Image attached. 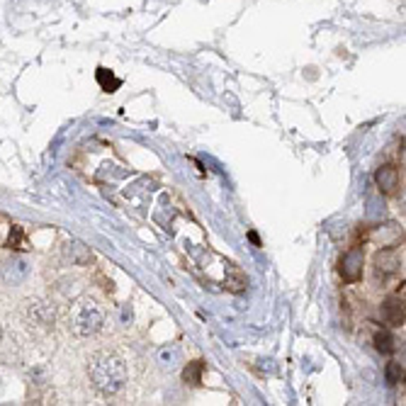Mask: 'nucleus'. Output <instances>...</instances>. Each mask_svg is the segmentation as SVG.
<instances>
[{
	"mask_svg": "<svg viewBox=\"0 0 406 406\" xmlns=\"http://www.w3.org/2000/svg\"><path fill=\"white\" fill-rule=\"evenodd\" d=\"M88 377L90 385L98 394L112 396L127 382V365L119 355L114 353H98V355L90 358L88 362Z\"/></svg>",
	"mask_w": 406,
	"mask_h": 406,
	"instance_id": "1",
	"label": "nucleus"
},
{
	"mask_svg": "<svg viewBox=\"0 0 406 406\" xmlns=\"http://www.w3.org/2000/svg\"><path fill=\"white\" fill-rule=\"evenodd\" d=\"M71 328H73L76 336L80 338H90L105 326V312L95 299L83 297L73 304L71 309Z\"/></svg>",
	"mask_w": 406,
	"mask_h": 406,
	"instance_id": "2",
	"label": "nucleus"
},
{
	"mask_svg": "<svg viewBox=\"0 0 406 406\" xmlns=\"http://www.w3.org/2000/svg\"><path fill=\"white\" fill-rule=\"evenodd\" d=\"M362 265H365V251H362V246H353L351 251L343 253L341 263H338V273H341L343 283H348V285L360 283Z\"/></svg>",
	"mask_w": 406,
	"mask_h": 406,
	"instance_id": "3",
	"label": "nucleus"
},
{
	"mask_svg": "<svg viewBox=\"0 0 406 406\" xmlns=\"http://www.w3.org/2000/svg\"><path fill=\"white\" fill-rule=\"evenodd\" d=\"M372 265H375V278L382 280V283H387L391 275L399 273L401 258H399V253L394 251V246H387V248H382V251L375 253Z\"/></svg>",
	"mask_w": 406,
	"mask_h": 406,
	"instance_id": "4",
	"label": "nucleus"
},
{
	"mask_svg": "<svg viewBox=\"0 0 406 406\" xmlns=\"http://www.w3.org/2000/svg\"><path fill=\"white\" fill-rule=\"evenodd\" d=\"M25 314L32 324L37 326H54L56 321V312L49 302H42V299H30L25 307Z\"/></svg>",
	"mask_w": 406,
	"mask_h": 406,
	"instance_id": "5",
	"label": "nucleus"
},
{
	"mask_svg": "<svg viewBox=\"0 0 406 406\" xmlns=\"http://www.w3.org/2000/svg\"><path fill=\"white\" fill-rule=\"evenodd\" d=\"M0 275H3V283L6 285L17 288V285L25 283L27 275H30V265H27V261H22V258H10V261L3 263Z\"/></svg>",
	"mask_w": 406,
	"mask_h": 406,
	"instance_id": "6",
	"label": "nucleus"
},
{
	"mask_svg": "<svg viewBox=\"0 0 406 406\" xmlns=\"http://www.w3.org/2000/svg\"><path fill=\"white\" fill-rule=\"evenodd\" d=\"M375 183L382 195H396L399 193V183H401L399 168H396V166H382V168H377Z\"/></svg>",
	"mask_w": 406,
	"mask_h": 406,
	"instance_id": "7",
	"label": "nucleus"
},
{
	"mask_svg": "<svg viewBox=\"0 0 406 406\" xmlns=\"http://www.w3.org/2000/svg\"><path fill=\"white\" fill-rule=\"evenodd\" d=\"M382 319H385V324H389V326L399 328L404 326V299L401 297H387L385 302H382Z\"/></svg>",
	"mask_w": 406,
	"mask_h": 406,
	"instance_id": "8",
	"label": "nucleus"
},
{
	"mask_svg": "<svg viewBox=\"0 0 406 406\" xmlns=\"http://www.w3.org/2000/svg\"><path fill=\"white\" fill-rule=\"evenodd\" d=\"M401 236L404 233L399 231V227L396 224H385V227H377L375 231L370 233V238L377 243V246H382V248H387V246H396V243L401 241Z\"/></svg>",
	"mask_w": 406,
	"mask_h": 406,
	"instance_id": "9",
	"label": "nucleus"
},
{
	"mask_svg": "<svg viewBox=\"0 0 406 406\" xmlns=\"http://www.w3.org/2000/svg\"><path fill=\"white\" fill-rule=\"evenodd\" d=\"M66 256H69L71 263H76V265H88V263L93 261V253H90L88 246H83L80 241L66 243Z\"/></svg>",
	"mask_w": 406,
	"mask_h": 406,
	"instance_id": "10",
	"label": "nucleus"
},
{
	"mask_svg": "<svg viewBox=\"0 0 406 406\" xmlns=\"http://www.w3.org/2000/svg\"><path fill=\"white\" fill-rule=\"evenodd\" d=\"M246 285H248L246 275H243L236 265H229V270H227V290H229V292H233V294L243 292V290H246Z\"/></svg>",
	"mask_w": 406,
	"mask_h": 406,
	"instance_id": "11",
	"label": "nucleus"
},
{
	"mask_svg": "<svg viewBox=\"0 0 406 406\" xmlns=\"http://www.w3.org/2000/svg\"><path fill=\"white\" fill-rule=\"evenodd\" d=\"M98 83H100V88L105 90V93H114V90L119 88V85H122V78H117V76L112 73V71H107V69H103V66H100L98 69Z\"/></svg>",
	"mask_w": 406,
	"mask_h": 406,
	"instance_id": "12",
	"label": "nucleus"
},
{
	"mask_svg": "<svg viewBox=\"0 0 406 406\" xmlns=\"http://www.w3.org/2000/svg\"><path fill=\"white\" fill-rule=\"evenodd\" d=\"M372 341H375V348L382 353V355H391V353L396 351V346H394L396 341H394V336H391L389 331H377Z\"/></svg>",
	"mask_w": 406,
	"mask_h": 406,
	"instance_id": "13",
	"label": "nucleus"
},
{
	"mask_svg": "<svg viewBox=\"0 0 406 406\" xmlns=\"http://www.w3.org/2000/svg\"><path fill=\"white\" fill-rule=\"evenodd\" d=\"M202 372H204V362L193 360V362H188V367L183 370V380L188 382V385L197 387L200 382H202Z\"/></svg>",
	"mask_w": 406,
	"mask_h": 406,
	"instance_id": "14",
	"label": "nucleus"
},
{
	"mask_svg": "<svg viewBox=\"0 0 406 406\" xmlns=\"http://www.w3.org/2000/svg\"><path fill=\"white\" fill-rule=\"evenodd\" d=\"M385 380H387V385H391V387L401 385V382H404V365H401V362H394V360L387 362Z\"/></svg>",
	"mask_w": 406,
	"mask_h": 406,
	"instance_id": "15",
	"label": "nucleus"
},
{
	"mask_svg": "<svg viewBox=\"0 0 406 406\" xmlns=\"http://www.w3.org/2000/svg\"><path fill=\"white\" fill-rule=\"evenodd\" d=\"M248 238L253 241V246H261V238H258V233H256V231H248Z\"/></svg>",
	"mask_w": 406,
	"mask_h": 406,
	"instance_id": "16",
	"label": "nucleus"
}]
</instances>
